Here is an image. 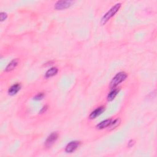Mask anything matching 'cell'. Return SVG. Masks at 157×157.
<instances>
[{"label":"cell","mask_w":157,"mask_h":157,"mask_svg":"<svg viewBox=\"0 0 157 157\" xmlns=\"http://www.w3.org/2000/svg\"><path fill=\"white\" fill-rule=\"evenodd\" d=\"M121 6V3H117L116 4L115 6L111 7V9L108 12H107L102 17L101 20V25H104V24L106 23L109 21L110 19H111L117 13Z\"/></svg>","instance_id":"1"},{"label":"cell","mask_w":157,"mask_h":157,"mask_svg":"<svg viewBox=\"0 0 157 157\" xmlns=\"http://www.w3.org/2000/svg\"><path fill=\"white\" fill-rule=\"evenodd\" d=\"M128 77V75L125 72H120L117 74L113 79H112L110 83V86L111 88H115L120 83L123 82Z\"/></svg>","instance_id":"2"},{"label":"cell","mask_w":157,"mask_h":157,"mask_svg":"<svg viewBox=\"0 0 157 157\" xmlns=\"http://www.w3.org/2000/svg\"><path fill=\"white\" fill-rule=\"evenodd\" d=\"M74 2L72 1H58L55 3V7L57 10H62L70 7Z\"/></svg>","instance_id":"3"},{"label":"cell","mask_w":157,"mask_h":157,"mask_svg":"<svg viewBox=\"0 0 157 157\" xmlns=\"http://www.w3.org/2000/svg\"><path fill=\"white\" fill-rule=\"evenodd\" d=\"M58 135L57 132H54L51 133L49 136H48V138L46 140V146L47 147H50V146H52L53 144L57 140V139H58Z\"/></svg>","instance_id":"4"},{"label":"cell","mask_w":157,"mask_h":157,"mask_svg":"<svg viewBox=\"0 0 157 157\" xmlns=\"http://www.w3.org/2000/svg\"><path fill=\"white\" fill-rule=\"evenodd\" d=\"M79 145L80 142L78 141V140L71 141L68 144L65 148V151L67 153H72L77 149L78 147L79 146Z\"/></svg>","instance_id":"5"},{"label":"cell","mask_w":157,"mask_h":157,"mask_svg":"<svg viewBox=\"0 0 157 157\" xmlns=\"http://www.w3.org/2000/svg\"><path fill=\"white\" fill-rule=\"evenodd\" d=\"M105 110V107L104 106H100L98 108H96L95 110H94L93 111H92L91 112V114L89 115V118L90 119H96L97 117H98L99 115H100Z\"/></svg>","instance_id":"6"},{"label":"cell","mask_w":157,"mask_h":157,"mask_svg":"<svg viewBox=\"0 0 157 157\" xmlns=\"http://www.w3.org/2000/svg\"><path fill=\"white\" fill-rule=\"evenodd\" d=\"M112 121H113V120L112 119H107L104 120V121L101 122L99 124H98L97 125H96V128L98 129H99V130H102V129L109 127L111 125Z\"/></svg>","instance_id":"7"},{"label":"cell","mask_w":157,"mask_h":157,"mask_svg":"<svg viewBox=\"0 0 157 157\" xmlns=\"http://www.w3.org/2000/svg\"><path fill=\"white\" fill-rule=\"evenodd\" d=\"M21 84L15 83L9 88V90H8V93L11 96H13L17 93V92L21 90Z\"/></svg>","instance_id":"8"},{"label":"cell","mask_w":157,"mask_h":157,"mask_svg":"<svg viewBox=\"0 0 157 157\" xmlns=\"http://www.w3.org/2000/svg\"><path fill=\"white\" fill-rule=\"evenodd\" d=\"M18 60L17 59H14L13 60H12V61L8 64V65L7 66V67L6 68V71L8 72V71H13V70H14L15 68H16L18 65Z\"/></svg>","instance_id":"9"},{"label":"cell","mask_w":157,"mask_h":157,"mask_svg":"<svg viewBox=\"0 0 157 157\" xmlns=\"http://www.w3.org/2000/svg\"><path fill=\"white\" fill-rule=\"evenodd\" d=\"M57 72H58L57 68L55 67H53V68H50V69H49L46 72V73L45 74V77L46 78H49L51 77H53L54 76L57 74Z\"/></svg>","instance_id":"10"},{"label":"cell","mask_w":157,"mask_h":157,"mask_svg":"<svg viewBox=\"0 0 157 157\" xmlns=\"http://www.w3.org/2000/svg\"><path fill=\"white\" fill-rule=\"evenodd\" d=\"M119 92V90L117 89V88H115V89L112 90L107 95V101H111L113 100L116 97V96L117 95Z\"/></svg>","instance_id":"11"},{"label":"cell","mask_w":157,"mask_h":157,"mask_svg":"<svg viewBox=\"0 0 157 157\" xmlns=\"http://www.w3.org/2000/svg\"><path fill=\"white\" fill-rule=\"evenodd\" d=\"M120 119H117L114 120V121H112L111 125L109 127H111L112 129H114V128H116L120 124Z\"/></svg>","instance_id":"12"},{"label":"cell","mask_w":157,"mask_h":157,"mask_svg":"<svg viewBox=\"0 0 157 157\" xmlns=\"http://www.w3.org/2000/svg\"><path fill=\"white\" fill-rule=\"evenodd\" d=\"M44 96V94L42 93H38V95H36L34 97V99L35 100H37V101H39V100H41Z\"/></svg>","instance_id":"13"},{"label":"cell","mask_w":157,"mask_h":157,"mask_svg":"<svg viewBox=\"0 0 157 157\" xmlns=\"http://www.w3.org/2000/svg\"><path fill=\"white\" fill-rule=\"evenodd\" d=\"M7 15L6 13L2 12V13H1V14H0V19H1V22L6 20L7 19Z\"/></svg>","instance_id":"14"},{"label":"cell","mask_w":157,"mask_h":157,"mask_svg":"<svg viewBox=\"0 0 157 157\" xmlns=\"http://www.w3.org/2000/svg\"><path fill=\"white\" fill-rule=\"evenodd\" d=\"M134 144V140H132V139H131V140H130V141H129L128 144V146L129 147H132V146H133Z\"/></svg>","instance_id":"15"},{"label":"cell","mask_w":157,"mask_h":157,"mask_svg":"<svg viewBox=\"0 0 157 157\" xmlns=\"http://www.w3.org/2000/svg\"><path fill=\"white\" fill-rule=\"evenodd\" d=\"M47 109V106H45L42 107V109L41 111V112H41V114L44 113V112H45L46 111Z\"/></svg>","instance_id":"16"}]
</instances>
